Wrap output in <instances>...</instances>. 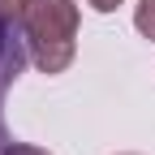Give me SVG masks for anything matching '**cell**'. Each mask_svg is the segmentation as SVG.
Here are the masks:
<instances>
[{"instance_id":"obj_5","label":"cell","mask_w":155,"mask_h":155,"mask_svg":"<svg viewBox=\"0 0 155 155\" xmlns=\"http://www.w3.org/2000/svg\"><path fill=\"white\" fill-rule=\"evenodd\" d=\"M86 5H91L95 13H116V9L125 5V0H86Z\"/></svg>"},{"instance_id":"obj_2","label":"cell","mask_w":155,"mask_h":155,"mask_svg":"<svg viewBox=\"0 0 155 155\" xmlns=\"http://www.w3.org/2000/svg\"><path fill=\"white\" fill-rule=\"evenodd\" d=\"M134 26H138L142 39H151V43H155V0H142L138 9H134Z\"/></svg>"},{"instance_id":"obj_3","label":"cell","mask_w":155,"mask_h":155,"mask_svg":"<svg viewBox=\"0 0 155 155\" xmlns=\"http://www.w3.org/2000/svg\"><path fill=\"white\" fill-rule=\"evenodd\" d=\"M22 9H26V0H0V22L5 26L22 22Z\"/></svg>"},{"instance_id":"obj_1","label":"cell","mask_w":155,"mask_h":155,"mask_svg":"<svg viewBox=\"0 0 155 155\" xmlns=\"http://www.w3.org/2000/svg\"><path fill=\"white\" fill-rule=\"evenodd\" d=\"M22 35L39 73H65L78 56V5L73 0H26Z\"/></svg>"},{"instance_id":"obj_4","label":"cell","mask_w":155,"mask_h":155,"mask_svg":"<svg viewBox=\"0 0 155 155\" xmlns=\"http://www.w3.org/2000/svg\"><path fill=\"white\" fill-rule=\"evenodd\" d=\"M0 155H52V151H43V147H35V142H9Z\"/></svg>"},{"instance_id":"obj_6","label":"cell","mask_w":155,"mask_h":155,"mask_svg":"<svg viewBox=\"0 0 155 155\" xmlns=\"http://www.w3.org/2000/svg\"><path fill=\"white\" fill-rule=\"evenodd\" d=\"M121 155H134V151H121Z\"/></svg>"}]
</instances>
